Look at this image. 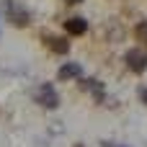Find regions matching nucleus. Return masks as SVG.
Wrapping results in <instances>:
<instances>
[{
	"label": "nucleus",
	"mask_w": 147,
	"mask_h": 147,
	"mask_svg": "<svg viewBox=\"0 0 147 147\" xmlns=\"http://www.w3.org/2000/svg\"><path fill=\"white\" fill-rule=\"evenodd\" d=\"M36 103L39 106H44V109H57L59 106V96H57V90H54V85L52 83H44V85H39V90H36Z\"/></svg>",
	"instance_id": "obj_2"
},
{
	"label": "nucleus",
	"mask_w": 147,
	"mask_h": 147,
	"mask_svg": "<svg viewBox=\"0 0 147 147\" xmlns=\"http://www.w3.org/2000/svg\"><path fill=\"white\" fill-rule=\"evenodd\" d=\"M65 31L72 34V36H83V34L88 31V21H85V18H78V16H75V18H67V21H65Z\"/></svg>",
	"instance_id": "obj_4"
},
{
	"label": "nucleus",
	"mask_w": 147,
	"mask_h": 147,
	"mask_svg": "<svg viewBox=\"0 0 147 147\" xmlns=\"http://www.w3.org/2000/svg\"><path fill=\"white\" fill-rule=\"evenodd\" d=\"M83 90H90L98 101H103V85H101V80H96V78H85V80H83Z\"/></svg>",
	"instance_id": "obj_6"
},
{
	"label": "nucleus",
	"mask_w": 147,
	"mask_h": 147,
	"mask_svg": "<svg viewBox=\"0 0 147 147\" xmlns=\"http://www.w3.org/2000/svg\"><path fill=\"white\" fill-rule=\"evenodd\" d=\"M101 147H124V145H116V142H101Z\"/></svg>",
	"instance_id": "obj_10"
},
{
	"label": "nucleus",
	"mask_w": 147,
	"mask_h": 147,
	"mask_svg": "<svg viewBox=\"0 0 147 147\" xmlns=\"http://www.w3.org/2000/svg\"><path fill=\"white\" fill-rule=\"evenodd\" d=\"M3 10H5V18L10 21V23H16V26H28V10L23 8V5H18L16 0H5L3 3Z\"/></svg>",
	"instance_id": "obj_1"
},
{
	"label": "nucleus",
	"mask_w": 147,
	"mask_h": 147,
	"mask_svg": "<svg viewBox=\"0 0 147 147\" xmlns=\"http://www.w3.org/2000/svg\"><path fill=\"white\" fill-rule=\"evenodd\" d=\"M137 96H140V101H142V103H147V88H140V90H137Z\"/></svg>",
	"instance_id": "obj_9"
},
{
	"label": "nucleus",
	"mask_w": 147,
	"mask_h": 147,
	"mask_svg": "<svg viewBox=\"0 0 147 147\" xmlns=\"http://www.w3.org/2000/svg\"><path fill=\"white\" fill-rule=\"evenodd\" d=\"M124 62L132 72H145L147 70V52L145 49H129L124 54Z\"/></svg>",
	"instance_id": "obj_3"
},
{
	"label": "nucleus",
	"mask_w": 147,
	"mask_h": 147,
	"mask_svg": "<svg viewBox=\"0 0 147 147\" xmlns=\"http://www.w3.org/2000/svg\"><path fill=\"white\" fill-rule=\"evenodd\" d=\"M67 3H83V0H67Z\"/></svg>",
	"instance_id": "obj_11"
},
{
	"label": "nucleus",
	"mask_w": 147,
	"mask_h": 147,
	"mask_svg": "<svg viewBox=\"0 0 147 147\" xmlns=\"http://www.w3.org/2000/svg\"><path fill=\"white\" fill-rule=\"evenodd\" d=\"M134 36H137L140 41H145V44H147V21H140V23H137V28H134Z\"/></svg>",
	"instance_id": "obj_8"
},
{
	"label": "nucleus",
	"mask_w": 147,
	"mask_h": 147,
	"mask_svg": "<svg viewBox=\"0 0 147 147\" xmlns=\"http://www.w3.org/2000/svg\"><path fill=\"white\" fill-rule=\"evenodd\" d=\"M80 75H83V67H80L78 62H67V65H62L59 72H57L59 80H75V78H80Z\"/></svg>",
	"instance_id": "obj_5"
},
{
	"label": "nucleus",
	"mask_w": 147,
	"mask_h": 147,
	"mask_svg": "<svg viewBox=\"0 0 147 147\" xmlns=\"http://www.w3.org/2000/svg\"><path fill=\"white\" fill-rule=\"evenodd\" d=\"M75 147H83V145H75Z\"/></svg>",
	"instance_id": "obj_12"
},
{
	"label": "nucleus",
	"mask_w": 147,
	"mask_h": 147,
	"mask_svg": "<svg viewBox=\"0 0 147 147\" xmlns=\"http://www.w3.org/2000/svg\"><path fill=\"white\" fill-rule=\"evenodd\" d=\"M47 44H49L52 52H57V54H67V49H70V41H67V39H59V36H49Z\"/></svg>",
	"instance_id": "obj_7"
}]
</instances>
